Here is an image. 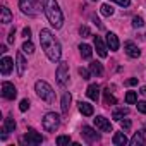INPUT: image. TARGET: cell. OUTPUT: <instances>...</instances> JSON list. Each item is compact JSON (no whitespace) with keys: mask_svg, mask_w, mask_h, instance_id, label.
Wrapping results in <instances>:
<instances>
[{"mask_svg":"<svg viewBox=\"0 0 146 146\" xmlns=\"http://www.w3.org/2000/svg\"><path fill=\"white\" fill-rule=\"evenodd\" d=\"M28 108H29V100H28V98L21 100V103H19V110H21V112H26Z\"/></svg>","mask_w":146,"mask_h":146,"instance_id":"cell-33","label":"cell"},{"mask_svg":"<svg viewBox=\"0 0 146 146\" xmlns=\"http://www.w3.org/2000/svg\"><path fill=\"white\" fill-rule=\"evenodd\" d=\"M95 2H96V0H95Z\"/></svg>","mask_w":146,"mask_h":146,"instance_id":"cell-43","label":"cell"},{"mask_svg":"<svg viewBox=\"0 0 146 146\" xmlns=\"http://www.w3.org/2000/svg\"><path fill=\"white\" fill-rule=\"evenodd\" d=\"M70 102H72L70 93H64V96H62V103H60V108H62V113H64V115H67V113H69Z\"/></svg>","mask_w":146,"mask_h":146,"instance_id":"cell-19","label":"cell"},{"mask_svg":"<svg viewBox=\"0 0 146 146\" xmlns=\"http://www.w3.org/2000/svg\"><path fill=\"white\" fill-rule=\"evenodd\" d=\"M90 70H91V74H95L96 78L103 76V65L100 62H91L90 64Z\"/></svg>","mask_w":146,"mask_h":146,"instance_id":"cell-22","label":"cell"},{"mask_svg":"<svg viewBox=\"0 0 146 146\" xmlns=\"http://www.w3.org/2000/svg\"><path fill=\"white\" fill-rule=\"evenodd\" d=\"M79 35H81L83 38H88V36H91V31H90L88 26H81V28H79Z\"/></svg>","mask_w":146,"mask_h":146,"instance_id":"cell-32","label":"cell"},{"mask_svg":"<svg viewBox=\"0 0 146 146\" xmlns=\"http://www.w3.org/2000/svg\"><path fill=\"white\" fill-rule=\"evenodd\" d=\"M125 84H127V86H134V84H137V79H136V78H131V79L125 81Z\"/></svg>","mask_w":146,"mask_h":146,"instance_id":"cell-40","label":"cell"},{"mask_svg":"<svg viewBox=\"0 0 146 146\" xmlns=\"http://www.w3.org/2000/svg\"><path fill=\"white\" fill-rule=\"evenodd\" d=\"M132 146H143V144H146V137H144V131H137V132H134V136L131 137V141H129Z\"/></svg>","mask_w":146,"mask_h":146,"instance_id":"cell-16","label":"cell"},{"mask_svg":"<svg viewBox=\"0 0 146 146\" xmlns=\"http://www.w3.org/2000/svg\"><path fill=\"white\" fill-rule=\"evenodd\" d=\"M132 26H134V28H143V26H144V21H143V17H139V16L132 17Z\"/></svg>","mask_w":146,"mask_h":146,"instance_id":"cell-31","label":"cell"},{"mask_svg":"<svg viewBox=\"0 0 146 146\" xmlns=\"http://www.w3.org/2000/svg\"><path fill=\"white\" fill-rule=\"evenodd\" d=\"M0 12H2V17H0V21H2L4 24H9V23L12 21V14H11V11H9L5 5L0 9Z\"/></svg>","mask_w":146,"mask_h":146,"instance_id":"cell-24","label":"cell"},{"mask_svg":"<svg viewBox=\"0 0 146 146\" xmlns=\"http://www.w3.org/2000/svg\"><path fill=\"white\" fill-rule=\"evenodd\" d=\"M79 74L83 76V79H90V70L84 67H79Z\"/></svg>","mask_w":146,"mask_h":146,"instance_id":"cell-35","label":"cell"},{"mask_svg":"<svg viewBox=\"0 0 146 146\" xmlns=\"http://www.w3.org/2000/svg\"><path fill=\"white\" fill-rule=\"evenodd\" d=\"M12 67H14V64H12V58L11 57H4L2 60H0V70H2L4 76H9L11 74Z\"/></svg>","mask_w":146,"mask_h":146,"instance_id":"cell-13","label":"cell"},{"mask_svg":"<svg viewBox=\"0 0 146 146\" xmlns=\"http://www.w3.org/2000/svg\"><path fill=\"white\" fill-rule=\"evenodd\" d=\"M40 43H41L43 52L46 53V57H48L52 62H58V60H60L62 48H60L58 40L53 36V33H52L50 29H41V31H40Z\"/></svg>","mask_w":146,"mask_h":146,"instance_id":"cell-1","label":"cell"},{"mask_svg":"<svg viewBox=\"0 0 146 146\" xmlns=\"http://www.w3.org/2000/svg\"><path fill=\"white\" fill-rule=\"evenodd\" d=\"M14 38H16V28H14V29H11V33H9V38H7V41H9V43H14Z\"/></svg>","mask_w":146,"mask_h":146,"instance_id":"cell-38","label":"cell"},{"mask_svg":"<svg viewBox=\"0 0 146 146\" xmlns=\"http://www.w3.org/2000/svg\"><path fill=\"white\" fill-rule=\"evenodd\" d=\"M103 95H105V103H107V105H115V103H117V98H115L113 95H110V90H105Z\"/></svg>","mask_w":146,"mask_h":146,"instance_id":"cell-27","label":"cell"},{"mask_svg":"<svg viewBox=\"0 0 146 146\" xmlns=\"http://www.w3.org/2000/svg\"><path fill=\"white\" fill-rule=\"evenodd\" d=\"M79 52H81V55H83V58H91V55H93V50H91V46L90 45H86V43H81L79 45Z\"/></svg>","mask_w":146,"mask_h":146,"instance_id":"cell-23","label":"cell"},{"mask_svg":"<svg viewBox=\"0 0 146 146\" xmlns=\"http://www.w3.org/2000/svg\"><path fill=\"white\" fill-rule=\"evenodd\" d=\"M127 113H129V110H127V108H119V110H115V112H113L112 119H113V120H117V122H120V120L124 119V115H127Z\"/></svg>","mask_w":146,"mask_h":146,"instance_id":"cell-26","label":"cell"},{"mask_svg":"<svg viewBox=\"0 0 146 146\" xmlns=\"http://www.w3.org/2000/svg\"><path fill=\"white\" fill-rule=\"evenodd\" d=\"M23 52H24V53H29V55H31V53L35 52V45H33V43H31L29 40H28V41H24V43H23Z\"/></svg>","mask_w":146,"mask_h":146,"instance_id":"cell-29","label":"cell"},{"mask_svg":"<svg viewBox=\"0 0 146 146\" xmlns=\"http://www.w3.org/2000/svg\"><path fill=\"white\" fill-rule=\"evenodd\" d=\"M95 127L100 131V132H112V124L108 119H105L103 115H98L95 119Z\"/></svg>","mask_w":146,"mask_h":146,"instance_id":"cell-10","label":"cell"},{"mask_svg":"<svg viewBox=\"0 0 146 146\" xmlns=\"http://www.w3.org/2000/svg\"><path fill=\"white\" fill-rule=\"evenodd\" d=\"M120 125H122V131H129L131 129V120L129 119H124V120H120Z\"/></svg>","mask_w":146,"mask_h":146,"instance_id":"cell-34","label":"cell"},{"mask_svg":"<svg viewBox=\"0 0 146 146\" xmlns=\"http://www.w3.org/2000/svg\"><path fill=\"white\" fill-rule=\"evenodd\" d=\"M79 105V112L83 113V115H86V117H90V115H93V105H90V103H86V102H79L78 103Z\"/></svg>","mask_w":146,"mask_h":146,"instance_id":"cell-21","label":"cell"},{"mask_svg":"<svg viewBox=\"0 0 146 146\" xmlns=\"http://www.w3.org/2000/svg\"><path fill=\"white\" fill-rule=\"evenodd\" d=\"M107 46H108L112 52H117V50H119L120 43H119V38H117L115 33H107Z\"/></svg>","mask_w":146,"mask_h":146,"instance_id":"cell-14","label":"cell"},{"mask_svg":"<svg viewBox=\"0 0 146 146\" xmlns=\"http://www.w3.org/2000/svg\"><path fill=\"white\" fill-rule=\"evenodd\" d=\"M95 48H96V52H98V55L100 57H107V50H108V46L103 43V40L100 38V36H95Z\"/></svg>","mask_w":146,"mask_h":146,"instance_id":"cell-15","label":"cell"},{"mask_svg":"<svg viewBox=\"0 0 146 146\" xmlns=\"http://www.w3.org/2000/svg\"><path fill=\"white\" fill-rule=\"evenodd\" d=\"M35 91H36V95H38L41 100H45L46 103H53V102H55V91H53V88H52L46 81H36Z\"/></svg>","mask_w":146,"mask_h":146,"instance_id":"cell-3","label":"cell"},{"mask_svg":"<svg viewBox=\"0 0 146 146\" xmlns=\"http://www.w3.org/2000/svg\"><path fill=\"white\" fill-rule=\"evenodd\" d=\"M86 95H88V98L90 100H98V96H100V86L98 84H90L88 86V90H86Z\"/></svg>","mask_w":146,"mask_h":146,"instance_id":"cell-18","label":"cell"},{"mask_svg":"<svg viewBox=\"0 0 146 146\" xmlns=\"http://www.w3.org/2000/svg\"><path fill=\"white\" fill-rule=\"evenodd\" d=\"M69 143H70V136H58L57 137V144L58 146H65Z\"/></svg>","mask_w":146,"mask_h":146,"instance_id":"cell-30","label":"cell"},{"mask_svg":"<svg viewBox=\"0 0 146 146\" xmlns=\"http://www.w3.org/2000/svg\"><path fill=\"white\" fill-rule=\"evenodd\" d=\"M81 136L90 143V144H95V143H100V134L93 129V127H90V125H83V129H81Z\"/></svg>","mask_w":146,"mask_h":146,"instance_id":"cell-6","label":"cell"},{"mask_svg":"<svg viewBox=\"0 0 146 146\" xmlns=\"http://www.w3.org/2000/svg\"><path fill=\"white\" fill-rule=\"evenodd\" d=\"M23 36L29 40V36H31V29H29V28H24V29H23Z\"/></svg>","mask_w":146,"mask_h":146,"instance_id":"cell-39","label":"cell"},{"mask_svg":"<svg viewBox=\"0 0 146 146\" xmlns=\"http://www.w3.org/2000/svg\"><path fill=\"white\" fill-rule=\"evenodd\" d=\"M57 81L60 86H65L67 81H69V65L67 62H60L58 67H57Z\"/></svg>","mask_w":146,"mask_h":146,"instance_id":"cell-7","label":"cell"},{"mask_svg":"<svg viewBox=\"0 0 146 146\" xmlns=\"http://www.w3.org/2000/svg\"><path fill=\"white\" fill-rule=\"evenodd\" d=\"M112 2H115V4H119L122 7H129L131 5V0H112Z\"/></svg>","mask_w":146,"mask_h":146,"instance_id":"cell-36","label":"cell"},{"mask_svg":"<svg viewBox=\"0 0 146 146\" xmlns=\"http://www.w3.org/2000/svg\"><path fill=\"white\" fill-rule=\"evenodd\" d=\"M112 143H113L115 146H124V144H127V143H129V139L125 137V134H124V132H115V134H113Z\"/></svg>","mask_w":146,"mask_h":146,"instance_id":"cell-20","label":"cell"},{"mask_svg":"<svg viewBox=\"0 0 146 146\" xmlns=\"http://www.w3.org/2000/svg\"><path fill=\"white\" fill-rule=\"evenodd\" d=\"M58 125H60V117H58V113L48 112V113L43 117V129H45L46 132H55V131L58 129Z\"/></svg>","mask_w":146,"mask_h":146,"instance_id":"cell-4","label":"cell"},{"mask_svg":"<svg viewBox=\"0 0 146 146\" xmlns=\"http://www.w3.org/2000/svg\"><path fill=\"white\" fill-rule=\"evenodd\" d=\"M139 93H141V95H143V96H146V86H143V88H141V91H139Z\"/></svg>","mask_w":146,"mask_h":146,"instance_id":"cell-41","label":"cell"},{"mask_svg":"<svg viewBox=\"0 0 146 146\" xmlns=\"http://www.w3.org/2000/svg\"><path fill=\"white\" fill-rule=\"evenodd\" d=\"M2 96H4L5 100H14V98L17 96L16 86H14L12 83H9V81H4V83H2Z\"/></svg>","mask_w":146,"mask_h":146,"instance_id":"cell-8","label":"cell"},{"mask_svg":"<svg viewBox=\"0 0 146 146\" xmlns=\"http://www.w3.org/2000/svg\"><path fill=\"white\" fill-rule=\"evenodd\" d=\"M19 9L23 11V14L38 16L41 7H40V2H38V0H19Z\"/></svg>","mask_w":146,"mask_h":146,"instance_id":"cell-5","label":"cell"},{"mask_svg":"<svg viewBox=\"0 0 146 146\" xmlns=\"http://www.w3.org/2000/svg\"><path fill=\"white\" fill-rule=\"evenodd\" d=\"M137 110L141 113H146V102H137Z\"/></svg>","mask_w":146,"mask_h":146,"instance_id":"cell-37","label":"cell"},{"mask_svg":"<svg viewBox=\"0 0 146 146\" xmlns=\"http://www.w3.org/2000/svg\"><path fill=\"white\" fill-rule=\"evenodd\" d=\"M16 64H17V74L23 76L24 70H26V58H24V55H23L21 52L16 55Z\"/></svg>","mask_w":146,"mask_h":146,"instance_id":"cell-17","label":"cell"},{"mask_svg":"<svg viewBox=\"0 0 146 146\" xmlns=\"http://www.w3.org/2000/svg\"><path fill=\"white\" fill-rule=\"evenodd\" d=\"M23 141L28 143V144H41V143H43V136H41L40 132H36L35 129H29V131L24 134Z\"/></svg>","mask_w":146,"mask_h":146,"instance_id":"cell-9","label":"cell"},{"mask_svg":"<svg viewBox=\"0 0 146 146\" xmlns=\"http://www.w3.org/2000/svg\"><path fill=\"white\" fill-rule=\"evenodd\" d=\"M125 103H127V105L137 103V93H136V91H127V93H125Z\"/></svg>","mask_w":146,"mask_h":146,"instance_id":"cell-25","label":"cell"},{"mask_svg":"<svg viewBox=\"0 0 146 146\" xmlns=\"http://www.w3.org/2000/svg\"><path fill=\"white\" fill-rule=\"evenodd\" d=\"M100 11H102V14H103V16H107V17H110V16L113 14V7H112V5H108V4H103V5L100 7Z\"/></svg>","mask_w":146,"mask_h":146,"instance_id":"cell-28","label":"cell"},{"mask_svg":"<svg viewBox=\"0 0 146 146\" xmlns=\"http://www.w3.org/2000/svg\"><path fill=\"white\" fill-rule=\"evenodd\" d=\"M43 11L50 21V24L55 28V29H60L62 24H64V14L57 4V0H43Z\"/></svg>","mask_w":146,"mask_h":146,"instance_id":"cell-2","label":"cell"},{"mask_svg":"<svg viewBox=\"0 0 146 146\" xmlns=\"http://www.w3.org/2000/svg\"><path fill=\"white\" fill-rule=\"evenodd\" d=\"M124 50H125V53H127L131 58H137V57L141 55V50H139L137 45H134L132 41H127V43L124 45Z\"/></svg>","mask_w":146,"mask_h":146,"instance_id":"cell-12","label":"cell"},{"mask_svg":"<svg viewBox=\"0 0 146 146\" xmlns=\"http://www.w3.org/2000/svg\"><path fill=\"white\" fill-rule=\"evenodd\" d=\"M14 129H16V120L12 117L4 119V124H2V132H4L2 134V139H5L9 132H14Z\"/></svg>","mask_w":146,"mask_h":146,"instance_id":"cell-11","label":"cell"},{"mask_svg":"<svg viewBox=\"0 0 146 146\" xmlns=\"http://www.w3.org/2000/svg\"><path fill=\"white\" fill-rule=\"evenodd\" d=\"M0 52L5 53V52H7V46H5V45H2V46H0Z\"/></svg>","mask_w":146,"mask_h":146,"instance_id":"cell-42","label":"cell"}]
</instances>
